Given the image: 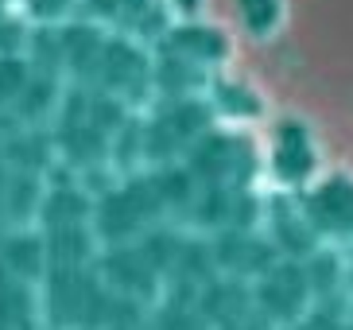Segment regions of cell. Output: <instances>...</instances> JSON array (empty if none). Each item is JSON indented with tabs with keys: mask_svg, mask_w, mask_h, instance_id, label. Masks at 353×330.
I'll use <instances>...</instances> for the list:
<instances>
[{
	"mask_svg": "<svg viewBox=\"0 0 353 330\" xmlns=\"http://www.w3.org/2000/svg\"><path fill=\"white\" fill-rule=\"evenodd\" d=\"M28 66H23V59H16V55H4L0 59V109L4 105H16L23 97V90H28Z\"/></svg>",
	"mask_w": 353,
	"mask_h": 330,
	"instance_id": "277c9868",
	"label": "cell"
},
{
	"mask_svg": "<svg viewBox=\"0 0 353 330\" xmlns=\"http://www.w3.org/2000/svg\"><path fill=\"white\" fill-rule=\"evenodd\" d=\"M8 175L12 171H4V164H0V210H4V195H8Z\"/></svg>",
	"mask_w": 353,
	"mask_h": 330,
	"instance_id": "8992f818",
	"label": "cell"
},
{
	"mask_svg": "<svg viewBox=\"0 0 353 330\" xmlns=\"http://www.w3.org/2000/svg\"><path fill=\"white\" fill-rule=\"evenodd\" d=\"M43 226L47 229H74V226H94V206L85 202L78 191H51L43 198Z\"/></svg>",
	"mask_w": 353,
	"mask_h": 330,
	"instance_id": "3957f363",
	"label": "cell"
},
{
	"mask_svg": "<svg viewBox=\"0 0 353 330\" xmlns=\"http://www.w3.org/2000/svg\"><path fill=\"white\" fill-rule=\"evenodd\" d=\"M144 202H140V186H117L113 195H105L94 206V233L105 245H128L144 226Z\"/></svg>",
	"mask_w": 353,
	"mask_h": 330,
	"instance_id": "6da1fadb",
	"label": "cell"
},
{
	"mask_svg": "<svg viewBox=\"0 0 353 330\" xmlns=\"http://www.w3.org/2000/svg\"><path fill=\"white\" fill-rule=\"evenodd\" d=\"M0 260H4V272L16 276V280H39L43 272L51 269L47 241H39V237H12V241H4Z\"/></svg>",
	"mask_w": 353,
	"mask_h": 330,
	"instance_id": "7a4b0ae2",
	"label": "cell"
},
{
	"mask_svg": "<svg viewBox=\"0 0 353 330\" xmlns=\"http://www.w3.org/2000/svg\"><path fill=\"white\" fill-rule=\"evenodd\" d=\"M152 330H202V327L190 319L187 311H167V315H163V319H159Z\"/></svg>",
	"mask_w": 353,
	"mask_h": 330,
	"instance_id": "5b68a950",
	"label": "cell"
}]
</instances>
